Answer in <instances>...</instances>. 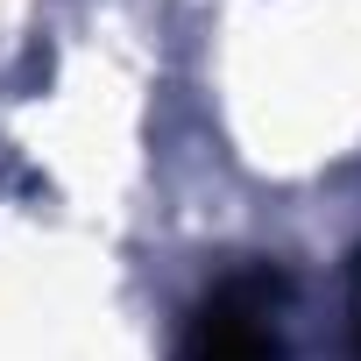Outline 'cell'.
<instances>
[{"mask_svg":"<svg viewBox=\"0 0 361 361\" xmlns=\"http://www.w3.org/2000/svg\"><path fill=\"white\" fill-rule=\"evenodd\" d=\"M283 269L269 262H248V269H227L192 326H185V347L177 361H276V312H283Z\"/></svg>","mask_w":361,"mask_h":361,"instance_id":"obj_1","label":"cell"}]
</instances>
